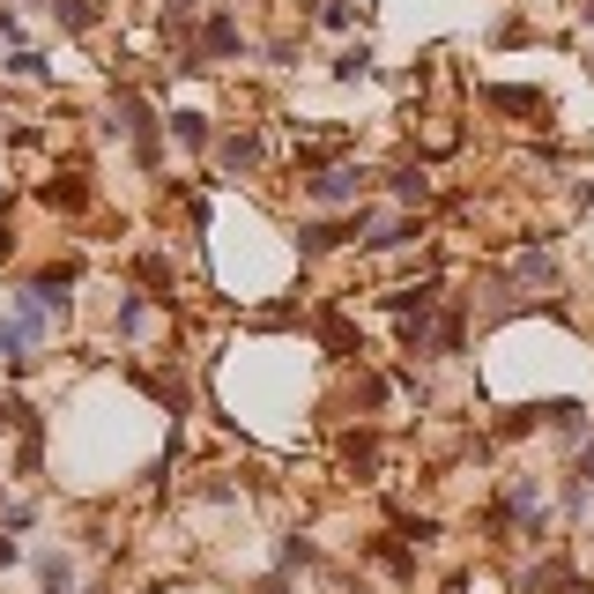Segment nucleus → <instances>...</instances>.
Returning <instances> with one entry per match:
<instances>
[{"label":"nucleus","instance_id":"1","mask_svg":"<svg viewBox=\"0 0 594 594\" xmlns=\"http://www.w3.org/2000/svg\"><path fill=\"white\" fill-rule=\"evenodd\" d=\"M357 178H364V171L327 164V171H312V178H305V194H312L320 209H342V201H357Z\"/></svg>","mask_w":594,"mask_h":594},{"label":"nucleus","instance_id":"8","mask_svg":"<svg viewBox=\"0 0 594 594\" xmlns=\"http://www.w3.org/2000/svg\"><path fill=\"white\" fill-rule=\"evenodd\" d=\"M364 75H372V52H364V45H349V52L335 60V83H364Z\"/></svg>","mask_w":594,"mask_h":594},{"label":"nucleus","instance_id":"12","mask_svg":"<svg viewBox=\"0 0 594 594\" xmlns=\"http://www.w3.org/2000/svg\"><path fill=\"white\" fill-rule=\"evenodd\" d=\"M512 275H550V246H528V253L512 260Z\"/></svg>","mask_w":594,"mask_h":594},{"label":"nucleus","instance_id":"5","mask_svg":"<svg viewBox=\"0 0 594 594\" xmlns=\"http://www.w3.org/2000/svg\"><path fill=\"white\" fill-rule=\"evenodd\" d=\"M67 283H75V275L60 268V275H38V283H30V290H23V297H38L45 312H67Z\"/></svg>","mask_w":594,"mask_h":594},{"label":"nucleus","instance_id":"9","mask_svg":"<svg viewBox=\"0 0 594 594\" xmlns=\"http://www.w3.org/2000/svg\"><path fill=\"white\" fill-rule=\"evenodd\" d=\"M409 238H417L409 223H372V238H364V246H372V253H394V246H409Z\"/></svg>","mask_w":594,"mask_h":594},{"label":"nucleus","instance_id":"16","mask_svg":"<svg viewBox=\"0 0 594 594\" xmlns=\"http://www.w3.org/2000/svg\"><path fill=\"white\" fill-rule=\"evenodd\" d=\"M260 594H290V580H283V572H275V580H260Z\"/></svg>","mask_w":594,"mask_h":594},{"label":"nucleus","instance_id":"17","mask_svg":"<svg viewBox=\"0 0 594 594\" xmlns=\"http://www.w3.org/2000/svg\"><path fill=\"white\" fill-rule=\"evenodd\" d=\"M0 565H15V535H0Z\"/></svg>","mask_w":594,"mask_h":594},{"label":"nucleus","instance_id":"3","mask_svg":"<svg viewBox=\"0 0 594 594\" xmlns=\"http://www.w3.org/2000/svg\"><path fill=\"white\" fill-rule=\"evenodd\" d=\"M357 223H364V215H349V223H305V231H297V246H305V253H327V246H342Z\"/></svg>","mask_w":594,"mask_h":594},{"label":"nucleus","instance_id":"15","mask_svg":"<svg viewBox=\"0 0 594 594\" xmlns=\"http://www.w3.org/2000/svg\"><path fill=\"white\" fill-rule=\"evenodd\" d=\"M194 8H201V0H164V15H178V23H186Z\"/></svg>","mask_w":594,"mask_h":594},{"label":"nucleus","instance_id":"10","mask_svg":"<svg viewBox=\"0 0 594 594\" xmlns=\"http://www.w3.org/2000/svg\"><path fill=\"white\" fill-rule=\"evenodd\" d=\"M171 134H178L186 149H201V141H209V120H201V112H171Z\"/></svg>","mask_w":594,"mask_h":594},{"label":"nucleus","instance_id":"4","mask_svg":"<svg viewBox=\"0 0 594 594\" xmlns=\"http://www.w3.org/2000/svg\"><path fill=\"white\" fill-rule=\"evenodd\" d=\"M215 157H223V171H253L260 164V141H253V134H223Z\"/></svg>","mask_w":594,"mask_h":594},{"label":"nucleus","instance_id":"6","mask_svg":"<svg viewBox=\"0 0 594 594\" xmlns=\"http://www.w3.org/2000/svg\"><path fill=\"white\" fill-rule=\"evenodd\" d=\"M38 580H45V594H75V565L52 550V557H38Z\"/></svg>","mask_w":594,"mask_h":594},{"label":"nucleus","instance_id":"7","mask_svg":"<svg viewBox=\"0 0 594 594\" xmlns=\"http://www.w3.org/2000/svg\"><path fill=\"white\" fill-rule=\"evenodd\" d=\"M394 201H431V178L417 164H401L394 171Z\"/></svg>","mask_w":594,"mask_h":594},{"label":"nucleus","instance_id":"14","mask_svg":"<svg viewBox=\"0 0 594 594\" xmlns=\"http://www.w3.org/2000/svg\"><path fill=\"white\" fill-rule=\"evenodd\" d=\"M8 75H30V83H38L45 60H38V52H8Z\"/></svg>","mask_w":594,"mask_h":594},{"label":"nucleus","instance_id":"13","mask_svg":"<svg viewBox=\"0 0 594 594\" xmlns=\"http://www.w3.org/2000/svg\"><path fill=\"white\" fill-rule=\"evenodd\" d=\"M320 23H327V30H349V23H357V8H349V0H327V8H320Z\"/></svg>","mask_w":594,"mask_h":594},{"label":"nucleus","instance_id":"11","mask_svg":"<svg viewBox=\"0 0 594 594\" xmlns=\"http://www.w3.org/2000/svg\"><path fill=\"white\" fill-rule=\"evenodd\" d=\"M52 8H60V23H67V30H89V23H97V8H89V0H52Z\"/></svg>","mask_w":594,"mask_h":594},{"label":"nucleus","instance_id":"2","mask_svg":"<svg viewBox=\"0 0 594 594\" xmlns=\"http://www.w3.org/2000/svg\"><path fill=\"white\" fill-rule=\"evenodd\" d=\"M231 52H246L238 15H209V30H201V60H231Z\"/></svg>","mask_w":594,"mask_h":594}]
</instances>
